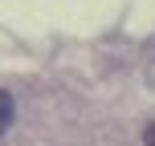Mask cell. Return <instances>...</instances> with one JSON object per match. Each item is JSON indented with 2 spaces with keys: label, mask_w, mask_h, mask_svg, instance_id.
Returning <instances> with one entry per match:
<instances>
[{
  "label": "cell",
  "mask_w": 155,
  "mask_h": 146,
  "mask_svg": "<svg viewBox=\"0 0 155 146\" xmlns=\"http://www.w3.org/2000/svg\"><path fill=\"white\" fill-rule=\"evenodd\" d=\"M12 118H16V106H12V98H8L4 89H0V134L12 126Z\"/></svg>",
  "instance_id": "1"
},
{
  "label": "cell",
  "mask_w": 155,
  "mask_h": 146,
  "mask_svg": "<svg viewBox=\"0 0 155 146\" xmlns=\"http://www.w3.org/2000/svg\"><path fill=\"white\" fill-rule=\"evenodd\" d=\"M143 146H155V126H147V134H143Z\"/></svg>",
  "instance_id": "2"
}]
</instances>
